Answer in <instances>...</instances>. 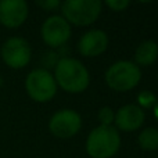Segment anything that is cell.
<instances>
[{"mask_svg": "<svg viewBox=\"0 0 158 158\" xmlns=\"http://www.w3.org/2000/svg\"><path fill=\"white\" fill-rule=\"evenodd\" d=\"M104 78L110 89L115 92H129L139 85L142 71L133 61L121 60L108 67Z\"/></svg>", "mask_w": 158, "mask_h": 158, "instance_id": "3957f363", "label": "cell"}, {"mask_svg": "<svg viewBox=\"0 0 158 158\" xmlns=\"http://www.w3.org/2000/svg\"><path fill=\"white\" fill-rule=\"evenodd\" d=\"M53 77L57 86L72 94L85 92L90 83V74L87 68L79 60L71 57H63L57 61Z\"/></svg>", "mask_w": 158, "mask_h": 158, "instance_id": "6da1fadb", "label": "cell"}, {"mask_svg": "<svg viewBox=\"0 0 158 158\" xmlns=\"http://www.w3.org/2000/svg\"><path fill=\"white\" fill-rule=\"evenodd\" d=\"M158 58V43L156 40H143L135 50V64L137 67H148Z\"/></svg>", "mask_w": 158, "mask_h": 158, "instance_id": "7c38bea8", "label": "cell"}, {"mask_svg": "<svg viewBox=\"0 0 158 158\" xmlns=\"http://www.w3.org/2000/svg\"><path fill=\"white\" fill-rule=\"evenodd\" d=\"M139 146L146 151L158 150V129L157 128H146L139 133L137 139Z\"/></svg>", "mask_w": 158, "mask_h": 158, "instance_id": "4fadbf2b", "label": "cell"}, {"mask_svg": "<svg viewBox=\"0 0 158 158\" xmlns=\"http://www.w3.org/2000/svg\"><path fill=\"white\" fill-rule=\"evenodd\" d=\"M131 2L128 0H107L106 6L110 7L112 11H123L126 7H129Z\"/></svg>", "mask_w": 158, "mask_h": 158, "instance_id": "2e32d148", "label": "cell"}, {"mask_svg": "<svg viewBox=\"0 0 158 158\" xmlns=\"http://www.w3.org/2000/svg\"><path fill=\"white\" fill-rule=\"evenodd\" d=\"M146 114L136 104H126L115 112L114 128L122 132H135L144 123Z\"/></svg>", "mask_w": 158, "mask_h": 158, "instance_id": "30bf717a", "label": "cell"}, {"mask_svg": "<svg viewBox=\"0 0 158 158\" xmlns=\"http://www.w3.org/2000/svg\"><path fill=\"white\" fill-rule=\"evenodd\" d=\"M153 110H154V117H156V119L158 121V101L156 103V106L153 107Z\"/></svg>", "mask_w": 158, "mask_h": 158, "instance_id": "ac0fdd59", "label": "cell"}, {"mask_svg": "<svg viewBox=\"0 0 158 158\" xmlns=\"http://www.w3.org/2000/svg\"><path fill=\"white\" fill-rule=\"evenodd\" d=\"M43 42L52 49L61 47L71 38V25L63 15H50L40 27Z\"/></svg>", "mask_w": 158, "mask_h": 158, "instance_id": "ba28073f", "label": "cell"}, {"mask_svg": "<svg viewBox=\"0 0 158 158\" xmlns=\"http://www.w3.org/2000/svg\"><path fill=\"white\" fill-rule=\"evenodd\" d=\"M121 147V136L114 126H97L86 139V153L92 158H111Z\"/></svg>", "mask_w": 158, "mask_h": 158, "instance_id": "7a4b0ae2", "label": "cell"}, {"mask_svg": "<svg viewBox=\"0 0 158 158\" xmlns=\"http://www.w3.org/2000/svg\"><path fill=\"white\" fill-rule=\"evenodd\" d=\"M25 90L33 101L47 103L57 93V83L49 69L36 68L25 78Z\"/></svg>", "mask_w": 158, "mask_h": 158, "instance_id": "5b68a950", "label": "cell"}, {"mask_svg": "<svg viewBox=\"0 0 158 158\" xmlns=\"http://www.w3.org/2000/svg\"><path fill=\"white\" fill-rule=\"evenodd\" d=\"M103 3L100 0H67L61 3L63 17L69 25L89 27L100 17Z\"/></svg>", "mask_w": 158, "mask_h": 158, "instance_id": "277c9868", "label": "cell"}, {"mask_svg": "<svg viewBox=\"0 0 158 158\" xmlns=\"http://www.w3.org/2000/svg\"><path fill=\"white\" fill-rule=\"evenodd\" d=\"M98 121L103 126H112L115 119V111L111 107H101L98 110Z\"/></svg>", "mask_w": 158, "mask_h": 158, "instance_id": "9a60e30c", "label": "cell"}, {"mask_svg": "<svg viewBox=\"0 0 158 158\" xmlns=\"http://www.w3.org/2000/svg\"><path fill=\"white\" fill-rule=\"evenodd\" d=\"M29 8L25 0H2L0 24L8 29L19 28L28 18Z\"/></svg>", "mask_w": 158, "mask_h": 158, "instance_id": "9c48e42d", "label": "cell"}, {"mask_svg": "<svg viewBox=\"0 0 158 158\" xmlns=\"http://www.w3.org/2000/svg\"><path fill=\"white\" fill-rule=\"evenodd\" d=\"M137 101H139V107L143 110V108H151V107H154L158 101V98L150 90H142L137 94Z\"/></svg>", "mask_w": 158, "mask_h": 158, "instance_id": "5bb4252c", "label": "cell"}, {"mask_svg": "<svg viewBox=\"0 0 158 158\" xmlns=\"http://www.w3.org/2000/svg\"><path fill=\"white\" fill-rule=\"evenodd\" d=\"M36 6L40 8H43V10H56L57 7H60L61 3L58 2V0H44V2H36Z\"/></svg>", "mask_w": 158, "mask_h": 158, "instance_id": "e0dca14e", "label": "cell"}, {"mask_svg": "<svg viewBox=\"0 0 158 158\" xmlns=\"http://www.w3.org/2000/svg\"><path fill=\"white\" fill-rule=\"evenodd\" d=\"M82 128V117L75 110H58L49 121V131L58 139H69L79 133Z\"/></svg>", "mask_w": 158, "mask_h": 158, "instance_id": "52a82bcc", "label": "cell"}, {"mask_svg": "<svg viewBox=\"0 0 158 158\" xmlns=\"http://www.w3.org/2000/svg\"><path fill=\"white\" fill-rule=\"evenodd\" d=\"M108 47V35L103 29H90L81 36L78 42V52L83 57L101 56Z\"/></svg>", "mask_w": 158, "mask_h": 158, "instance_id": "8fae6325", "label": "cell"}, {"mask_svg": "<svg viewBox=\"0 0 158 158\" xmlns=\"http://www.w3.org/2000/svg\"><path fill=\"white\" fill-rule=\"evenodd\" d=\"M3 63L13 69H21L31 63L32 58V49L27 39L21 36H11L0 49Z\"/></svg>", "mask_w": 158, "mask_h": 158, "instance_id": "8992f818", "label": "cell"}, {"mask_svg": "<svg viewBox=\"0 0 158 158\" xmlns=\"http://www.w3.org/2000/svg\"><path fill=\"white\" fill-rule=\"evenodd\" d=\"M3 85H4V79H3V77L0 75V87H3Z\"/></svg>", "mask_w": 158, "mask_h": 158, "instance_id": "d6986e66", "label": "cell"}]
</instances>
